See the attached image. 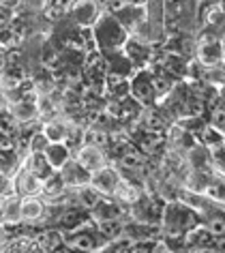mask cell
<instances>
[{"instance_id": "obj_1", "label": "cell", "mask_w": 225, "mask_h": 253, "mask_svg": "<svg viewBox=\"0 0 225 253\" xmlns=\"http://www.w3.org/2000/svg\"><path fill=\"white\" fill-rule=\"evenodd\" d=\"M199 223H204L199 212L187 206L183 200L165 202L163 217H161V230L165 240H185V234Z\"/></svg>"}, {"instance_id": "obj_2", "label": "cell", "mask_w": 225, "mask_h": 253, "mask_svg": "<svg viewBox=\"0 0 225 253\" xmlns=\"http://www.w3.org/2000/svg\"><path fill=\"white\" fill-rule=\"evenodd\" d=\"M92 33H95L97 47L101 54L120 52L131 37L114 13H101V17H99L97 24L92 26Z\"/></svg>"}, {"instance_id": "obj_3", "label": "cell", "mask_w": 225, "mask_h": 253, "mask_svg": "<svg viewBox=\"0 0 225 253\" xmlns=\"http://www.w3.org/2000/svg\"><path fill=\"white\" fill-rule=\"evenodd\" d=\"M129 94L140 105H150L157 101L154 84H152V71L150 69H137L133 73V78L129 82Z\"/></svg>"}, {"instance_id": "obj_4", "label": "cell", "mask_w": 225, "mask_h": 253, "mask_svg": "<svg viewBox=\"0 0 225 253\" xmlns=\"http://www.w3.org/2000/svg\"><path fill=\"white\" fill-rule=\"evenodd\" d=\"M195 58L204 69H212L223 62V54H221V35L208 33L197 41V49H195Z\"/></svg>"}, {"instance_id": "obj_5", "label": "cell", "mask_w": 225, "mask_h": 253, "mask_svg": "<svg viewBox=\"0 0 225 253\" xmlns=\"http://www.w3.org/2000/svg\"><path fill=\"white\" fill-rule=\"evenodd\" d=\"M69 15H71V20L77 28H92L101 17L99 0H73Z\"/></svg>"}, {"instance_id": "obj_6", "label": "cell", "mask_w": 225, "mask_h": 253, "mask_svg": "<svg viewBox=\"0 0 225 253\" xmlns=\"http://www.w3.org/2000/svg\"><path fill=\"white\" fill-rule=\"evenodd\" d=\"M129 217V206L118 202L116 198H101V202L90 211V219L99 223V221H124Z\"/></svg>"}, {"instance_id": "obj_7", "label": "cell", "mask_w": 225, "mask_h": 253, "mask_svg": "<svg viewBox=\"0 0 225 253\" xmlns=\"http://www.w3.org/2000/svg\"><path fill=\"white\" fill-rule=\"evenodd\" d=\"M120 182H122V174L112 166H105L99 169V172H92V178H90V185L95 187L103 198H114Z\"/></svg>"}, {"instance_id": "obj_8", "label": "cell", "mask_w": 225, "mask_h": 253, "mask_svg": "<svg viewBox=\"0 0 225 253\" xmlns=\"http://www.w3.org/2000/svg\"><path fill=\"white\" fill-rule=\"evenodd\" d=\"M11 187H13V193L22 195V198H30V195H41V180L30 172V169L24 166H20V169L13 174L11 178Z\"/></svg>"}, {"instance_id": "obj_9", "label": "cell", "mask_w": 225, "mask_h": 253, "mask_svg": "<svg viewBox=\"0 0 225 253\" xmlns=\"http://www.w3.org/2000/svg\"><path fill=\"white\" fill-rule=\"evenodd\" d=\"M122 52L131 62H133L135 71L137 69H148L150 60H152V52H150L148 41L140 39V37H129V41H127V45L122 47Z\"/></svg>"}, {"instance_id": "obj_10", "label": "cell", "mask_w": 225, "mask_h": 253, "mask_svg": "<svg viewBox=\"0 0 225 253\" xmlns=\"http://www.w3.org/2000/svg\"><path fill=\"white\" fill-rule=\"evenodd\" d=\"M73 157L79 163H82V166L88 169V172H99L101 168L110 166L108 157H105V148H99V146H95V144H88V142L75 150Z\"/></svg>"}, {"instance_id": "obj_11", "label": "cell", "mask_w": 225, "mask_h": 253, "mask_svg": "<svg viewBox=\"0 0 225 253\" xmlns=\"http://www.w3.org/2000/svg\"><path fill=\"white\" fill-rule=\"evenodd\" d=\"M47 212V200L43 195H30V198H22V219L26 225L41 223Z\"/></svg>"}, {"instance_id": "obj_12", "label": "cell", "mask_w": 225, "mask_h": 253, "mask_svg": "<svg viewBox=\"0 0 225 253\" xmlns=\"http://www.w3.org/2000/svg\"><path fill=\"white\" fill-rule=\"evenodd\" d=\"M60 176L65 178V182H67V187H69V189H75V187L90 185L92 172H88V169H86L82 163H79V161L73 157V159L60 169Z\"/></svg>"}, {"instance_id": "obj_13", "label": "cell", "mask_w": 225, "mask_h": 253, "mask_svg": "<svg viewBox=\"0 0 225 253\" xmlns=\"http://www.w3.org/2000/svg\"><path fill=\"white\" fill-rule=\"evenodd\" d=\"M204 247H217V236L206 227V223H199L185 234V249L195 251L204 249Z\"/></svg>"}, {"instance_id": "obj_14", "label": "cell", "mask_w": 225, "mask_h": 253, "mask_svg": "<svg viewBox=\"0 0 225 253\" xmlns=\"http://www.w3.org/2000/svg\"><path fill=\"white\" fill-rule=\"evenodd\" d=\"M11 114L15 116V120L20 123L22 126L24 125H33L35 120H41L39 118V107H37V99H30V97H22L17 99L15 103L7 105Z\"/></svg>"}, {"instance_id": "obj_15", "label": "cell", "mask_w": 225, "mask_h": 253, "mask_svg": "<svg viewBox=\"0 0 225 253\" xmlns=\"http://www.w3.org/2000/svg\"><path fill=\"white\" fill-rule=\"evenodd\" d=\"M41 195L47 202H62L69 195V187L65 178L60 176V172H54L49 178L41 182Z\"/></svg>"}, {"instance_id": "obj_16", "label": "cell", "mask_w": 225, "mask_h": 253, "mask_svg": "<svg viewBox=\"0 0 225 253\" xmlns=\"http://www.w3.org/2000/svg\"><path fill=\"white\" fill-rule=\"evenodd\" d=\"M0 204H2V211H4V225L7 227H20L24 223V219H22V195L7 193Z\"/></svg>"}, {"instance_id": "obj_17", "label": "cell", "mask_w": 225, "mask_h": 253, "mask_svg": "<svg viewBox=\"0 0 225 253\" xmlns=\"http://www.w3.org/2000/svg\"><path fill=\"white\" fill-rule=\"evenodd\" d=\"M35 240L45 253H54V251H58L62 245H67L65 232H62L60 227H45V230L37 232Z\"/></svg>"}, {"instance_id": "obj_18", "label": "cell", "mask_w": 225, "mask_h": 253, "mask_svg": "<svg viewBox=\"0 0 225 253\" xmlns=\"http://www.w3.org/2000/svg\"><path fill=\"white\" fill-rule=\"evenodd\" d=\"M24 166H26L41 182L56 172V169L52 168V163L47 161L45 153H26V157H24Z\"/></svg>"}, {"instance_id": "obj_19", "label": "cell", "mask_w": 225, "mask_h": 253, "mask_svg": "<svg viewBox=\"0 0 225 253\" xmlns=\"http://www.w3.org/2000/svg\"><path fill=\"white\" fill-rule=\"evenodd\" d=\"M204 195L210 202H215V204L225 206V172L223 169H212Z\"/></svg>"}, {"instance_id": "obj_20", "label": "cell", "mask_w": 225, "mask_h": 253, "mask_svg": "<svg viewBox=\"0 0 225 253\" xmlns=\"http://www.w3.org/2000/svg\"><path fill=\"white\" fill-rule=\"evenodd\" d=\"M45 157H47V161L52 163V168L56 172H60V169L73 159V150L69 148L65 142H52L45 150Z\"/></svg>"}, {"instance_id": "obj_21", "label": "cell", "mask_w": 225, "mask_h": 253, "mask_svg": "<svg viewBox=\"0 0 225 253\" xmlns=\"http://www.w3.org/2000/svg\"><path fill=\"white\" fill-rule=\"evenodd\" d=\"M22 163H24V159L20 157L15 146L0 148V174H2L4 178H13V174L20 169Z\"/></svg>"}, {"instance_id": "obj_22", "label": "cell", "mask_w": 225, "mask_h": 253, "mask_svg": "<svg viewBox=\"0 0 225 253\" xmlns=\"http://www.w3.org/2000/svg\"><path fill=\"white\" fill-rule=\"evenodd\" d=\"M41 129L52 142H65L67 135H69V129H71V120H65V118L56 116L52 120H43Z\"/></svg>"}, {"instance_id": "obj_23", "label": "cell", "mask_w": 225, "mask_h": 253, "mask_svg": "<svg viewBox=\"0 0 225 253\" xmlns=\"http://www.w3.org/2000/svg\"><path fill=\"white\" fill-rule=\"evenodd\" d=\"M49 144H52V140L43 133V129H37L30 133L28 142H26V153H45Z\"/></svg>"}, {"instance_id": "obj_24", "label": "cell", "mask_w": 225, "mask_h": 253, "mask_svg": "<svg viewBox=\"0 0 225 253\" xmlns=\"http://www.w3.org/2000/svg\"><path fill=\"white\" fill-rule=\"evenodd\" d=\"M142 166H144V157H142L140 150H135V148L122 150V155H120V168L122 169L135 172V169H140Z\"/></svg>"}, {"instance_id": "obj_25", "label": "cell", "mask_w": 225, "mask_h": 253, "mask_svg": "<svg viewBox=\"0 0 225 253\" xmlns=\"http://www.w3.org/2000/svg\"><path fill=\"white\" fill-rule=\"evenodd\" d=\"M204 223H206V227H208V230L215 234L217 238L225 236V214L223 212L212 211L210 214H206V217H204Z\"/></svg>"}, {"instance_id": "obj_26", "label": "cell", "mask_w": 225, "mask_h": 253, "mask_svg": "<svg viewBox=\"0 0 225 253\" xmlns=\"http://www.w3.org/2000/svg\"><path fill=\"white\" fill-rule=\"evenodd\" d=\"M20 129H22V125L15 120V116L11 114V110L9 107H2V110H0V131L13 137Z\"/></svg>"}, {"instance_id": "obj_27", "label": "cell", "mask_w": 225, "mask_h": 253, "mask_svg": "<svg viewBox=\"0 0 225 253\" xmlns=\"http://www.w3.org/2000/svg\"><path fill=\"white\" fill-rule=\"evenodd\" d=\"M127 221V219H124ZM124 221H99L97 227H99V232L103 234L108 240H116L118 236H120V232H122V225H124Z\"/></svg>"}, {"instance_id": "obj_28", "label": "cell", "mask_w": 225, "mask_h": 253, "mask_svg": "<svg viewBox=\"0 0 225 253\" xmlns=\"http://www.w3.org/2000/svg\"><path fill=\"white\" fill-rule=\"evenodd\" d=\"M15 20L13 7H7V4H0V28H9L11 22Z\"/></svg>"}, {"instance_id": "obj_29", "label": "cell", "mask_w": 225, "mask_h": 253, "mask_svg": "<svg viewBox=\"0 0 225 253\" xmlns=\"http://www.w3.org/2000/svg\"><path fill=\"white\" fill-rule=\"evenodd\" d=\"M210 153H212V163H217L219 169L225 172V142L221 144V146H217L215 150H210Z\"/></svg>"}, {"instance_id": "obj_30", "label": "cell", "mask_w": 225, "mask_h": 253, "mask_svg": "<svg viewBox=\"0 0 225 253\" xmlns=\"http://www.w3.org/2000/svg\"><path fill=\"white\" fill-rule=\"evenodd\" d=\"M189 253H221V251H219V247H204V249H195Z\"/></svg>"}, {"instance_id": "obj_31", "label": "cell", "mask_w": 225, "mask_h": 253, "mask_svg": "<svg viewBox=\"0 0 225 253\" xmlns=\"http://www.w3.org/2000/svg\"><path fill=\"white\" fill-rule=\"evenodd\" d=\"M2 107H7V99H4V92L0 90V110H2Z\"/></svg>"}, {"instance_id": "obj_32", "label": "cell", "mask_w": 225, "mask_h": 253, "mask_svg": "<svg viewBox=\"0 0 225 253\" xmlns=\"http://www.w3.org/2000/svg\"><path fill=\"white\" fill-rule=\"evenodd\" d=\"M221 54H223V62H225V33L221 35Z\"/></svg>"}, {"instance_id": "obj_33", "label": "cell", "mask_w": 225, "mask_h": 253, "mask_svg": "<svg viewBox=\"0 0 225 253\" xmlns=\"http://www.w3.org/2000/svg\"><path fill=\"white\" fill-rule=\"evenodd\" d=\"M0 223L4 225V211H2V204H0Z\"/></svg>"}, {"instance_id": "obj_34", "label": "cell", "mask_w": 225, "mask_h": 253, "mask_svg": "<svg viewBox=\"0 0 225 253\" xmlns=\"http://www.w3.org/2000/svg\"><path fill=\"white\" fill-rule=\"evenodd\" d=\"M219 7H221V11L225 13V0H221V2H219Z\"/></svg>"}, {"instance_id": "obj_35", "label": "cell", "mask_w": 225, "mask_h": 253, "mask_svg": "<svg viewBox=\"0 0 225 253\" xmlns=\"http://www.w3.org/2000/svg\"><path fill=\"white\" fill-rule=\"evenodd\" d=\"M2 198H4V191H2V189H0V202H2Z\"/></svg>"}, {"instance_id": "obj_36", "label": "cell", "mask_w": 225, "mask_h": 253, "mask_svg": "<svg viewBox=\"0 0 225 253\" xmlns=\"http://www.w3.org/2000/svg\"><path fill=\"white\" fill-rule=\"evenodd\" d=\"M0 253H2V247H0Z\"/></svg>"}]
</instances>
